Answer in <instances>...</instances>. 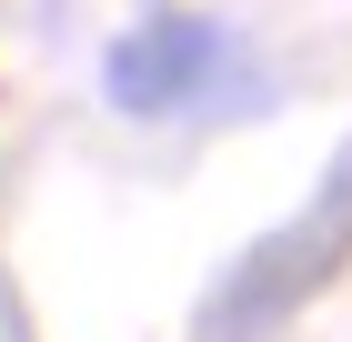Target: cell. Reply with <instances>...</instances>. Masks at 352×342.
I'll return each instance as SVG.
<instances>
[{
	"label": "cell",
	"instance_id": "1",
	"mask_svg": "<svg viewBox=\"0 0 352 342\" xmlns=\"http://www.w3.org/2000/svg\"><path fill=\"white\" fill-rule=\"evenodd\" d=\"M342 252H352V151L332 161V182H322V202L302 211V222H282V232L252 252L232 282H221V302H212V342H252L262 322H282L292 302H312V282H332L342 272Z\"/></svg>",
	"mask_w": 352,
	"mask_h": 342
},
{
	"label": "cell",
	"instance_id": "2",
	"mask_svg": "<svg viewBox=\"0 0 352 342\" xmlns=\"http://www.w3.org/2000/svg\"><path fill=\"white\" fill-rule=\"evenodd\" d=\"M212 21H151V30H131L121 51H111V101L121 111H171L191 91V81L212 71Z\"/></svg>",
	"mask_w": 352,
	"mask_h": 342
}]
</instances>
